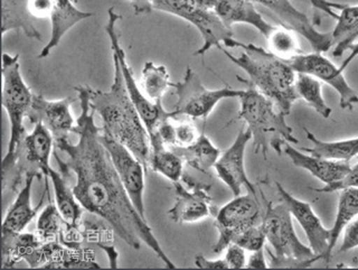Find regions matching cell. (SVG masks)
Returning <instances> with one entry per match:
<instances>
[{
    "label": "cell",
    "mask_w": 358,
    "mask_h": 270,
    "mask_svg": "<svg viewBox=\"0 0 358 270\" xmlns=\"http://www.w3.org/2000/svg\"><path fill=\"white\" fill-rule=\"evenodd\" d=\"M309 3H311V6L313 9H316V12H322L324 14L328 15L330 17H334L337 20L338 14L336 13V10H341L344 8V3H331L328 0H309Z\"/></svg>",
    "instance_id": "obj_42"
},
{
    "label": "cell",
    "mask_w": 358,
    "mask_h": 270,
    "mask_svg": "<svg viewBox=\"0 0 358 270\" xmlns=\"http://www.w3.org/2000/svg\"><path fill=\"white\" fill-rule=\"evenodd\" d=\"M356 217H358V187L341 190L338 204H337L335 222L330 228V256H333L334 249L343 231Z\"/></svg>",
    "instance_id": "obj_31"
},
{
    "label": "cell",
    "mask_w": 358,
    "mask_h": 270,
    "mask_svg": "<svg viewBox=\"0 0 358 270\" xmlns=\"http://www.w3.org/2000/svg\"><path fill=\"white\" fill-rule=\"evenodd\" d=\"M296 91L299 99H302L309 107L313 108L322 118L328 119L333 110L324 101L322 96V82L315 76L305 73H296Z\"/></svg>",
    "instance_id": "obj_33"
},
{
    "label": "cell",
    "mask_w": 358,
    "mask_h": 270,
    "mask_svg": "<svg viewBox=\"0 0 358 270\" xmlns=\"http://www.w3.org/2000/svg\"><path fill=\"white\" fill-rule=\"evenodd\" d=\"M120 15L115 12V8L108 10V22L106 24V33L109 37L111 44L112 54H115L120 63L121 71H122L123 79L126 82L127 90L129 96L134 102V107L138 110L140 117L143 119L145 128L148 130L149 135L154 134L157 128L160 126L162 121L168 118H173L171 111L167 110L162 106V101L154 102L145 97L143 90H140L137 82L134 80L132 70L127 62L126 52L120 44V38L117 35V24L120 20Z\"/></svg>",
    "instance_id": "obj_9"
},
{
    "label": "cell",
    "mask_w": 358,
    "mask_h": 270,
    "mask_svg": "<svg viewBox=\"0 0 358 270\" xmlns=\"http://www.w3.org/2000/svg\"><path fill=\"white\" fill-rule=\"evenodd\" d=\"M177 101L171 113L173 118L187 117L190 119H204L213 113L222 100L240 98L243 90H234L225 87L216 90L207 89L193 69L187 68L182 81L173 83Z\"/></svg>",
    "instance_id": "obj_8"
},
{
    "label": "cell",
    "mask_w": 358,
    "mask_h": 270,
    "mask_svg": "<svg viewBox=\"0 0 358 270\" xmlns=\"http://www.w3.org/2000/svg\"><path fill=\"white\" fill-rule=\"evenodd\" d=\"M350 53L348 57H347V59H345L344 62H343V64L339 66L341 68V71L346 70L347 66L350 64V63L354 61V59H356V57H358V40L356 41L355 44L350 48Z\"/></svg>",
    "instance_id": "obj_46"
},
{
    "label": "cell",
    "mask_w": 358,
    "mask_h": 270,
    "mask_svg": "<svg viewBox=\"0 0 358 270\" xmlns=\"http://www.w3.org/2000/svg\"><path fill=\"white\" fill-rule=\"evenodd\" d=\"M306 136L313 147H301L302 152L318 157L327 158L333 161L350 163L352 158L358 156V137L341 139V141H324L317 138L313 132L305 128Z\"/></svg>",
    "instance_id": "obj_27"
},
{
    "label": "cell",
    "mask_w": 358,
    "mask_h": 270,
    "mask_svg": "<svg viewBox=\"0 0 358 270\" xmlns=\"http://www.w3.org/2000/svg\"><path fill=\"white\" fill-rule=\"evenodd\" d=\"M333 37V55L339 57L346 51H350L358 40V5H345L337 17V24L331 31Z\"/></svg>",
    "instance_id": "obj_28"
},
{
    "label": "cell",
    "mask_w": 358,
    "mask_h": 270,
    "mask_svg": "<svg viewBox=\"0 0 358 270\" xmlns=\"http://www.w3.org/2000/svg\"><path fill=\"white\" fill-rule=\"evenodd\" d=\"M233 243L243 248L248 253H255L263 249L266 243V236L261 222L244 230L242 234L236 236Z\"/></svg>",
    "instance_id": "obj_36"
},
{
    "label": "cell",
    "mask_w": 358,
    "mask_h": 270,
    "mask_svg": "<svg viewBox=\"0 0 358 270\" xmlns=\"http://www.w3.org/2000/svg\"><path fill=\"white\" fill-rule=\"evenodd\" d=\"M350 187H358V163L354 166H350V172L347 173L343 180L329 185H324L319 189H313V191L318 193H333V192H341V190L350 189Z\"/></svg>",
    "instance_id": "obj_38"
},
{
    "label": "cell",
    "mask_w": 358,
    "mask_h": 270,
    "mask_svg": "<svg viewBox=\"0 0 358 270\" xmlns=\"http://www.w3.org/2000/svg\"><path fill=\"white\" fill-rule=\"evenodd\" d=\"M224 259L229 264V269H242L246 267V262H248L246 250L236 243H231L225 249Z\"/></svg>",
    "instance_id": "obj_39"
},
{
    "label": "cell",
    "mask_w": 358,
    "mask_h": 270,
    "mask_svg": "<svg viewBox=\"0 0 358 270\" xmlns=\"http://www.w3.org/2000/svg\"><path fill=\"white\" fill-rule=\"evenodd\" d=\"M150 148L149 169L162 175L173 184L182 180L185 164L182 158L166 146L158 136L150 137Z\"/></svg>",
    "instance_id": "obj_25"
},
{
    "label": "cell",
    "mask_w": 358,
    "mask_h": 270,
    "mask_svg": "<svg viewBox=\"0 0 358 270\" xmlns=\"http://www.w3.org/2000/svg\"><path fill=\"white\" fill-rule=\"evenodd\" d=\"M173 150L182 158L185 164L207 175L210 174V169H214L222 154L221 150L213 144L204 132L199 135L193 145L184 148H173Z\"/></svg>",
    "instance_id": "obj_26"
},
{
    "label": "cell",
    "mask_w": 358,
    "mask_h": 270,
    "mask_svg": "<svg viewBox=\"0 0 358 270\" xmlns=\"http://www.w3.org/2000/svg\"><path fill=\"white\" fill-rule=\"evenodd\" d=\"M54 5L53 14L50 16V37L48 44L39 53L38 59H45L50 55L56 46H59L62 38L67 31L73 29L82 20L92 17V13L80 10L72 0H52Z\"/></svg>",
    "instance_id": "obj_22"
},
{
    "label": "cell",
    "mask_w": 358,
    "mask_h": 270,
    "mask_svg": "<svg viewBox=\"0 0 358 270\" xmlns=\"http://www.w3.org/2000/svg\"><path fill=\"white\" fill-rule=\"evenodd\" d=\"M65 223L56 204L50 203L37 220L36 234L43 242L54 241L59 239Z\"/></svg>",
    "instance_id": "obj_35"
},
{
    "label": "cell",
    "mask_w": 358,
    "mask_h": 270,
    "mask_svg": "<svg viewBox=\"0 0 358 270\" xmlns=\"http://www.w3.org/2000/svg\"><path fill=\"white\" fill-rule=\"evenodd\" d=\"M296 73L313 76L322 83H326L338 93L339 106L341 109L352 110L358 104V94L350 87L344 76V71L337 68L328 57L320 52L299 54L289 61Z\"/></svg>",
    "instance_id": "obj_13"
},
{
    "label": "cell",
    "mask_w": 358,
    "mask_h": 270,
    "mask_svg": "<svg viewBox=\"0 0 358 270\" xmlns=\"http://www.w3.org/2000/svg\"><path fill=\"white\" fill-rule=\"evenodd\" d=\"M35 178H41V175H28L26 182L22 189L17 192L16 200L9 206L6 213L5 219L1 227V236H16L22 234L24 229L31 223V220L36 217L39 206H42L44 197L39 202L38 206H31V186Z\"/></svg>",
    "instance_id": "obj_21"
},
{
    "label": "cell",
    "mask_w": 358,
    "mask_h": 270,
    "mask_svg": "<svg viewBox=\"0 0 358 270\" xmlns=\"http://www.w3.org/2000/svg\"><path fill=\"white\" fill-rule=\"evenodd\" d=\"M245 268H249V269H266V268H270L268 264H266L264 248L261 250L251 253V256L249 257L248 262H246Z\"/></svg>",
    "instance_id": "obj_44"
},
{
    "label": "cell",
    "mask_w": 358,
    "mask_h": 270,
    "mask_svg": "<svg viewBox=\"0 0 358 270\" xmlns=\"http://www.w3.org/2000/svg\"><path fill=\"white\" fill-rule=\"evenodd\" d=\"M213 10L229 29L235 24H248L266 37L274 27L263 18L255 3L249 0H214Z\"/></svg>",
    "instance_id": "obj_20"
},
{
    "label": "cell",
    "mask_w": 358,
    "mask_h": 270,
    "mask_svg": "<svg viewBox=\"0 0 358 270\" xmlns=\"http://www.w3.org/2000/svg\"><path fill=\"white\" fill-rule=\"evenodd\" d=\"M173 185L176 200L167 214L173 222L186 225L215 217L217 210L210 194L212 186L197 182L187 175H184L182 180Z\"/></svg>",
    "instance_id": "obj_11"
},
{
    "label": "cell",
    "mask_w": 358,
    "mask_h": 270,
    "mask_svg": "<svg viewBox=\"0 0 358 270\" xmlns=\"http://www.w3.org/2000/svg\"><path fill=\"white\" fill-rule=\"evenodd\" d=\"M53 10L54 5L52 0H29V12L34 18L50 20Z\"/></svg>",
    "instance_id": "obj_41"
},
{
    "label": "cell",
    "mask_w": 358,
    "mask_h": 270,
    "mask_svg": "<svg viewBox=\"0 0 358 270\" xmlns=\"http://www.w3.org/2000/svg\"><path fill=\"white\" fill-rule=\"evenodd\" d=\"M53 184L55 204L59 208L65 222L76 228H82L83 221V206L76 199L73 187L69 185V178L62 172H57L50 167L45 175Z\"/></svg>",
    "instance_id": "obj_23"
},
{
    "label": "cell",
    "mask_w": 358,
    "mask_h": 270,
    "mask_svg": "<svg viewBox=\"0 0 358 270\" xmlns=\"http://www.w3.org/2000/svg\"><path fill=\"white\" fill-rule=\"evenodd\" d=\"M76 91L81 106L74 128L78 143L73 144L70 138L55 141L56 148L64 152L66 161L57 154L54 156L59 167L76 176L72 187L76 199L85 211L106 220L129 247L139 250L145 243L166 268L175 269L176 264L166 255L147 219L132 204L109 152L101 143V129L95 125L94 110L90 104L89 85L76 87Z\"/></svg>",
    "instance_id": "obj_1"
},
{
    "label": "cell",
    "mask_w": 358,
    "mask_h": 270,
    "mask_svg": "<svg viewBox=\"0 0 358 270\" xmlns=\"http://www.w3.org/2000/svg\"><path fill=\"white\" fill-rule=\"evenodd\" d=\"M100 141L109 152L113 166L122 182L127 193L134 208L140 215L145 219V173L143 163L138 159L128 147L112 138L106 132H100Z\"/></svg>",
    "instance_id": "obj_12"
},
{
    "label": "cell",
    "mask_w": 358,
    "mask_h": 270,
    "mask_svg": "<svg viewBox=\"0 0 358 270\" xmlns=\"http://www.w3.org/2000/svg\"><path fill=\"white\" fill-rule=\"evenodd\" d=\"M11 31H22L29 38L42 42L29 12V0H1V34Z\"/></svg>",
    "instance_id": "obj_24"
},
{
    "label": "cell",
    "mask_w": 358,
    "mask_h": 270,
    "mask_svg": "<svg viewBox=\"0 0 358 270\" xmlns=\"http://www.w3.org/2000/svg\"><path fill=\"white\" fill-rule=\"evenodd\" d=\"M292 215L285 203H266V212L261 219L266 242L273 248L268 251L270 268H309L322 257L313 253L309 246L302 243L294 229Z\"/></svg>",
    "instance_id": "obj_5"
},
{
    "label": "cell",
    "mask_w": 358,
    "mask_h": 270,
    "mask_svg": "<svg viewBox=\"0 0 358 270\" xmlns=\"http://www.w3.org/2000/svg\"><path fill=\"white\" fill-rule=\"evenodd\" d=\"M173 87L171 76L165 65L154 62H145L141 72L143 92L151 101H162L169 87Z\"/></svg>",
    "instance_id": "obj_32"
},
{
    "label": "cell",
    "mask_w": 358,
    "mask_h": 270,
    "mask_svg": "<svg viewBox=\"0 0 358 270\" xmlns=\"http://www.w3.org/2000/svg\"><path fill=\"white\" fill-rule=\"evenodd\" d=\"M82 228H83L82 232H83L84 241L98 246L106 253V256L109 258L110 268L115 269L119 267L117 266L119 253L115 245V229L112 228L106 220L101 218H99V220H83Z\"/></svg>",
    "instance_id": "obj_29"
},
{
    "label": "cell",
    "mask_w": 358,
    "mask_h": 270,
    "mask_svg": "<svg viewBox=\"0 0 358 270\" xmlns=\"http://www.w3.org/2000/svg\"><path fill=\"white\" fill-rule=\"evenodd\" d=\"M283 152L290 158L294 166L305 169L313 178L320 180L324 185L336 183L346 176L350 172V165L347 162L333 161L327 158L318 157L308 152L296 150L292 144L283 147Z\"/></svg>",
    "instance_id": "obj_19"
},
{
    "label": "cell",
    "mask_w": 358,
    "mask_h": 270,
    "mask_svg": "<svg viewBox=\"0 0 358 270\" xmlns=\"http://www.w3.org/2000/svg\"><path fill=\"white\" fill-rule=\"evenodd\" d=\"M176 122L175 125V139H176V146L173 148H184V147L193 145L197 139H199V130L194 125L193 119L185 117V119L173 118ZM171 148V150H173Z\"/></svg>",
    "instance_id": "obj_37"
},
{
    "label": "cell",
    "mask_w": 358,
    "mask_h": 270,
    "mask_svg": "<svg viewBox=\"0 0 358 270\" xmlns=\"http://www.w3.org/2000/svg\"><path fill=\"white\" fill-rule=\"evenodd\" d=\"M34 94L26 85L20 72V54H3V92L1 102L8 115L10 138L8 150L3 159V167L8 166L14 158L17 148L25 137L24 120L31 109Z\"/></svg>",
    "instance_id": "obj_6"
},
{
    "label": "cell",
    "mask_w": 358,
    "mask_h": 270,
    "mask_svg": "<svg viewBox=\"0 0 358 270\" xmlns=\"http://www.w3.org/2000/svg\"><path fill=\"white\" fill-rule=\"evenodd\" d=\"M251 141L252 134L248 128L240 130L233 144L222 152L214 166L217 178L229 187L234 197L241 195L242 187H245L250 194L257 197V190L245 169V150Z\"/></svg>",
    "instance_id": "obj_14"
},
{
    "label": "cell",
    "mask_w": 358,
    "mask_h": 270,
    "mask_svg": "<svg viewBox=\"0 0 358 270\" xmlns=\"http://www.w3.org/2000/svg\"><path fill=\"white\" fill-rule=\"evenodd\" d=\"M224 46L243 50L238 57H234L223 46L220 48L233 64L248 74L249 80L246 81L272 100L281 113L290 115L292 106L299 97L296 91V72L289 62L260 46L238 42L234 37Z\"/></svg>",
    "instance_id": "obj_3"
},
{
    "label": "cell",
    "mask_w": 358,
    "mask_h": 270,
    "mask_svg": "<svg viewBox=\"0 0 358 270\" xmlns=\"http://www.w3.org/2000/svg\"><path fill=\"white\" fill-rule=\"evenodd\" d=\"M82 249H71L59 243V240L44 242L27 257L31 268H100L92 253Z\"/></svg>",
    "instance_id": "obj_18"
},
{
    "label": "cell",
    "mask_w": 358,
    "mask_h": 270,
    "mask_svg": "<svg viewBox=\"0 0 358 270\" xmlns=\"http://www.w3.org/2000/svg\"><path fill=\"white\" fill-rule=\"evenodd\" d=\"M134 6V13L137 15L148 14L152 12V6H151L149 0H129Z\"/></svg>",
    "instance_id": "obj_45"
},
{
    "label": "cell",
    "mask_w": 358,
    "mask_h": 270,
    "mask_svg": "<svg viewBox=\"0 0 358 270\" xmlns=\"http://www.w3.org/2000/svg\"><path fill=\"white\" fill-rule=\"evenodd\" d=\"M358 248V217L350 221L343 231V240L338 253H348Z\"/></svg>",
    "instance_id": "obj_40"
},
{
    "label": "cell",
    "mask_w": 358,
    "mask_h": 270,
    "mask_svg": "<svg viewBox=\"0 0 358 270\" xmlns=\"http://www.w3.org/2000/svg\"><path fill=\"white\" fill-rule=\"evenodd\" d=\"M152 9L182 18L197 29L203 37V45L194 53L204 57L210 48L220 50L222 44L233 38L232 29H227L213 10L214 0H149Z\"/></svg>",
    "instance_id": "obj_7"
},
{
    "label": "cell",
    "mask_w": 358,
    "mask_h": 270,
    "mask_svg": "<svg viewBox=\"0 0 358 270\" xmlns=\"http://www.w3.org/2000/svg\"><path fill=\"white\" fill-rule=\"evenodd\" d=\"M252 3H259L271 10L282 26L296 31V34L305 37L309 42L313 51L324 53L333 48V37L330 33H322L316 29L313 20L307 15L300 12L294 6L292 0H249Z\"/></svg>",
    "instance_id": "obj_16"
},
{
    "label": "cell",
    "mask_w": 358,
    "mask_h": 270,
    "mask_svg": "<svg viewBox=\"0 0 358 270\" xmlns=\"http://www.w3.org/2000/svg\"><path fill=\"white\" fill-rule=\"evenodd\" d=\"M215 227L218 239L213 251L221 253L236 236L252 225L261 222V210L257 197L252 194L238 195L225 206L218 208L215 214Z\"/></svg>",
    "instance_id": "obj_10"
},
{
    "label": "cell",
    "mask_w": 358,
    "mask_h": 270,
    "mask_svg": "<svg viewBox=\"0 0 358 270\" xmlns=\"http://www.w3.org/2000/svg\"><path fill=\"white\" fill-rule=\"evenodd\" d=\"M298 35L285 26H274L271 33L266 37L268 51L289 62L302 53Z\"/></svg>",
    "instance_id": "obj_34"
},
{
    "label": "cell",
    "mask_w": 358,
    "mask_h": 270,
    "mask_svg": "<svg viewBox=\"0 0 358 270\" xmlns=\"http://www.w3.org/2000/svg\"><path fill=\"white\" fill-rule=\"evenodd\" d=\"M277 185L278 197L280 201L288 206L291 215L299 223L307 236L309 247L313 253L322 257L324 262H329L330 229L322 225V220L313 211V206L305 201L299 200L289 193L280 183Z\"/></svg>",
    "instance_id": "obj_15"
},
{
    "label": "cell",
    "mask_w": 358,
    "mask_h": 270,
    "mask_svg": "<svg viewBox=\"0 0 358 270\" xmlns=\"http://www.w3.org/2000/svg\"><path fill=\"white\" fill-rule=\"evenodd\" d=\"M196 267L199 269H229V264L225 262V259H216V260H210L205 258L204 256L195 257Z\"/></svg>",
    "instance_id": "obj_43"
},
{
    "label": "cell",
    "mask_w": 358,
    "mask_h": 270,
    "mask_svg": "<svg viewBox=\"0 0 358 270\" xmlns=\"http://www.w3.org/2000/svg\"><path fill=\"white\" fill-rule=\"evenodd\" d=\"M113 81L108 91L90 87V104L102 120V132L128 147L137 156L145 171L150 162V138L138 110L127 90L120 63L115 54Z\"/></svg>",
    "instance_id": "obj_2"
},
{
    "label": "cell",
    "mask_w": 358,
    "mask_h": 270,
    "mask_svg": "<svg viewBox=\"0 0 358 270\" xmlns=\"http://www.w3.org/2000/svg\"><path fill=\"white\" fill-rule=\"evenodd\" d=\"M238 80L245 83L248 89L238 98L240 111L236 120L244 121L251 132L255 154L261 152L266 159L270 148L281 155L285 145L298 144L299 141L294 137V130L285 120L287 115L246 79L238 76Z\"/></svg>",
    "instance_id": "obj_4"
},
{
    "label": "cell",
    "mask_w": 358,
    "mask_h": 270,
    "mask_svg": "<svg viewBox=\"0 0 358 270\" xmlns=\"http://www.w3.org/2000/svg\"><path fill=\"white\" fill-rule=\"evenodd\" d=\"M44 242L36 234H22L1 236V268L8 269L22 259L26 260Z\"/></svg>",
    "instance_id": "obj_30"
},
{
    "label": "cell",
    "mask_w": 358,
    "mask_h": 270,
    "mask_svg": "<svg viewBox=\"0 0 358 270\" xmlns=\"http://www.w3.org/2000/svg\"><path fill=\"white\" fill-rule=\"evenodd\" d=\"M76 99L64 98L59 100H48L41 94H34L31 109L28 111L27 119L31 124L38 122L44 125L55 141L70 138L71 132L74 134L76 122L71 111V106Z\"/></svg>",
    "instance_id": "obj_17"
}]
</instances>
